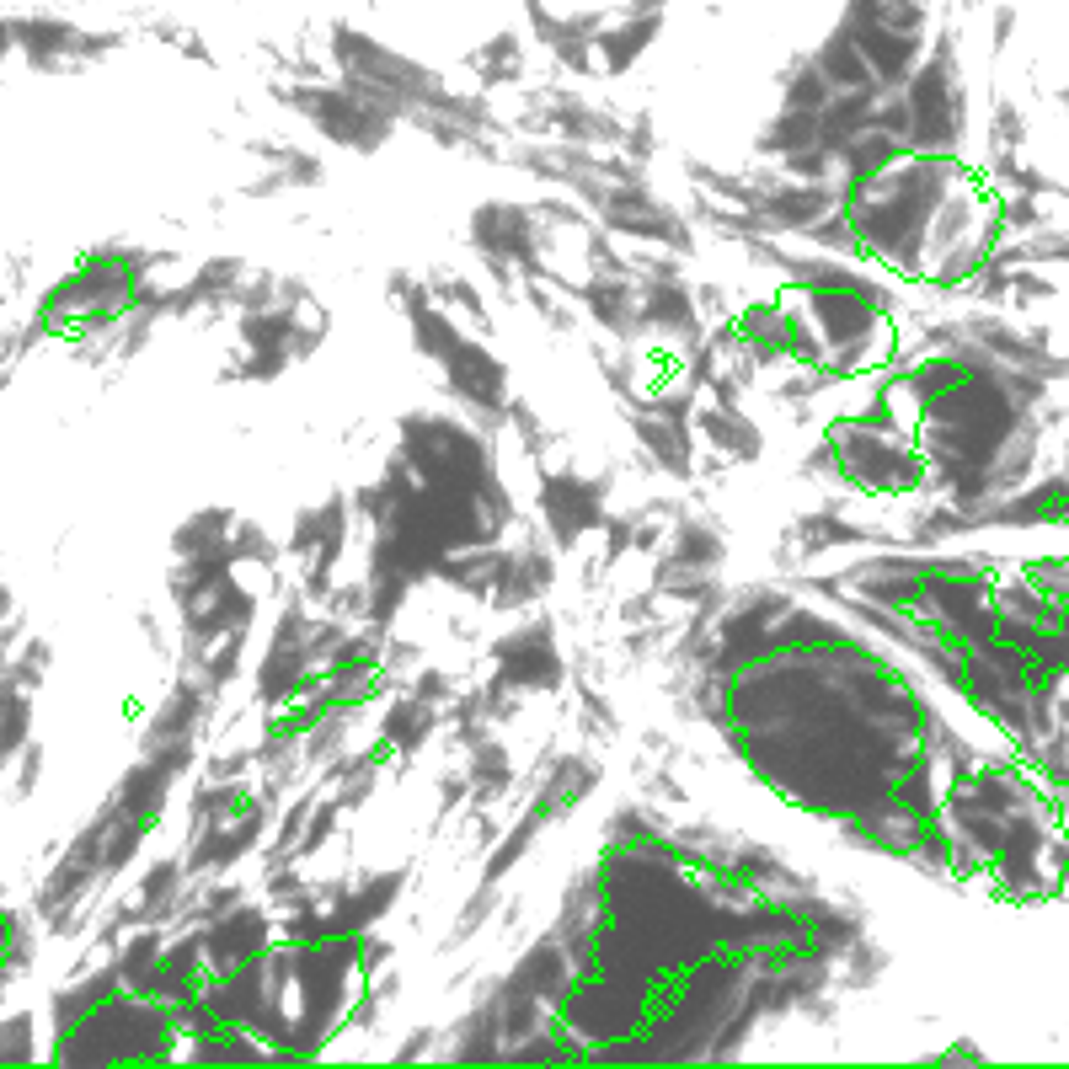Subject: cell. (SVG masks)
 <instances>
[{
    "instance_id": "6da1fadb",
    "label": "cell",
    "mask_w": 1069,
    "mask_h": 1069,
    "mask_svg": "<svg viewBox=\"0 0 1069 1069\" xmlns=\"http://www.w3.org/2000/svg\"><path fill=\"white\" fill-rule=\"evenodd\" d=\"M802 690L813 706H781L759 701L743 717V743L765 776L786 786V797L813 802L824 813H861L877 797H888L904 759L914 749L909 727V701L872 658H797Z\"/></svg>"
}]
</instances>
